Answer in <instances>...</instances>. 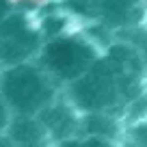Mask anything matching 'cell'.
I'll use <instances>...</instances> for the list:
<instances>
[{"label": "cell", "instance_id": "obj_1", "mask_svg": "<svg viewBox=\"0 0 147 147\" xmlns=\"http://www.w3.org/2000/svg\"><path fill=\"white\" fill-rule=\"evenodd\" d=\"M48 61H50L56 74H61L65 78H80L93 67L95 52L91 46H87L82 41L65 39V41H59L50 48Z\"/></svg>", "mask_w": 147, "mask_h": 147}, {"label": "cell", "instance_id": "obj_2", "mask_svg": "<svg viewBox=\"0 0 147 147\" xmlns=\"http://www.w3.org/2000/svg\"><path fill=\"white\" fill-rule=\"evenodd\" d=\"M5 91L9 100L22 110H32L48 95V89L43 87L41 78L30 69H18V71L9 74L5 82Z\"/></svg>", "mask_w": 147, "mask_h": 147}, {"label": "cell", "instance_id": "obj_3", "mask_svg": "<svg viewBox=\"0 0 147 147\" xmlns=\"http://www.w3.org/2000/svg\"><path fill=\"white\" fill-rule=\"evenodd\" d=\"M100 15L108 24H130L132 20H136L138 9H141L143 0H95Z\"/></svg>", "mask_w": 147, "mask_h": 147}, {"label": "cell", "instance_id": "obj_4", "mask_svg": "<svg viewBox=\"0 0 147 147\" xmlns=\"http://www.w3.org/2000/svg\"><path fill=\"white\" fill-rule=\"evenodd\" d=\"M76 147H113L106 138H89V141H84V143H80V145H76Z\"/></svg>", "mask_w": 147, "mask_h": 147}, {"label": "cell", "instance_id": "obj_5", "mask_svg": "<svg viewBox=\"0 0 147 147\" xmlns=\"http://www.w3.org/2000/svg\"><path fill=\"white\" fill-rule=\"evenodd\" d=\"M138 54H141L143 65H145V69H147V37L143 39V43H141V46H138Z\"/></svg>", "mask_w": 147, "mask_h": 147}, {"label": "cell", "instance_id": "obj_6", "mask_svg": "<svg viewBox=\"0 0 147 147\" xmlns=\"http://www.w3.org/2000/svg\"><path fill=\"white\" fill-rule=\"evenodd\" d=\"M2 119H5V113H2V108H0V123H2Z\"/></svg>", "mask_w": 147, "mask_h": 147}, {"label": "cell", "instance_id": "obj_7", "mask_svg": "<svg viewBox=\"0 0 147 147\" xmlns=\"http://www.w3.org/2000/svg\"><path fill=\"white\" fill-rule=\"evenodd\" d=\"M0 11H2V0H0Z\"/></svg>", "mask_w": 147, "mask_h": 147}]
</instances>
